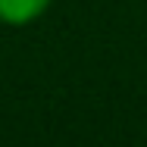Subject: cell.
Returning <instances> with one entry per match:
<instances>
[{"mask_svg": "<svg viewBox=\"0 0 147 147\" xmlns=\"http://www.w3.org/2000/svg\"><path fill=\"white\" fill-rule=\"evenodd\" d=\"M47 6H50V0H0V22H6V25H28Z\"/></svg>", "mask_w": 147, "mask_h": 147, "instance_id": "6da1fadb", "label": "cell"}]
</instances>
